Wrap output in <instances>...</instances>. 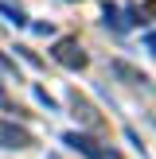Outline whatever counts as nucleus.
Listing matches in <instances>:
<instances>
[{
	"mask_svg": "<svg viewBox=\"0 0 156 159\" xmlns=\"http://www.w3.org/2000/svg\"><path fill=\"white\" fill-rule=\"evenodd\" d=\"M62 144H66L70 152L86 155V159H121V152H117V148L98 144V140H90L86 132H66V136H62Z\"/></svg>",
	"mask_w": 156,
	"mask_h": 159,
	"instance_id": "1",
	"label": "nucleus"
},
{
	"mask_svg": "<svg viewBox=\"0 0 156 159\" xmlns=\"http://www.w3.org/2000/svg\"><path fill=\"white\" fill-rule=\"evenodd\" d=\"M51 58L59 62V66H66V70H86V62H90V54L82 51V43L78 39H55V47H51Z\"/></svg>",
	"mask_w": 156,
	"mask_h": 159,
	"instance_id": "2",
	"label": "nucleus"
},
{
	"mask_svg": "<svg viewBox=\"0 0 156 159\" xmlns=\"http://www.w3.org/2000/svg\"><path fill=\"white\" fill-rule=\"evenodd\" d=\"M35 140H31V132L23 128V124H16V120H0V148H31Z\"/></svg>",
	"mask_w": 156,
	"mask_h": 159,
	"instance_id": "3",
	"label": "nucleus"
},
{
	"mask_svg": "<svg viewBox=\"0 0 156 159\" xmlns=\"http://www.w3.org/2000/svg\"><path fill=\"white\" fill-rule=\"evenodd\" d=\"M109 70H113L117 78H125V82H129V85H144V82H148V78L140 74L137 66H129V62H121V58H117V62H109Z\"/></svg>",
	"mask_w": 156,
	"mask_h": 159,
	"instance_id": "4",
	"label": "nucleus"
},
{
	"mask_svg": "<svg viewBox=\"0 0 156 159\" xmlns=\"http://www.w3.org/2000/svg\"><path fill=\"white\" fill-rule=\"evenodd\" d=\"M0 16H8V23H16V27H27V12L12 0H0Z\"/></svg>",
	"mask_w": 156,
	"mask_h": 159,
	"instance_id": "5",
	"label": "nucleus"
},
{
	"mask_svg": "<svg viewBox=\"0 0 156 159\" xmlns=\"http://www.w3.org/2000/svg\"><path fill=\"white\" fill-rule=\"evenodd\" d=\"M144 47H148V51L156 54V31H148V35H144Z\"/></svg>",
	"mask_w": 156,
	"mask_h": 159,
	"instance_id": "6",
	"label": "nucleus"
},
{
	"mask_svg": "<svg viewBox=\"0 0 156 159\" xmlns=\"http://www.w3.org/2000/svg\"><path fill=\"white\" fill-rule=\"evenodd\" d=\"M47 159H62V155H55V152H47Z\"/></svg>",
	"mask_w": 156,
	"mask_h": 159,
	"instance_id": "7",
	"label": "nucleus"
}]
</instances>
